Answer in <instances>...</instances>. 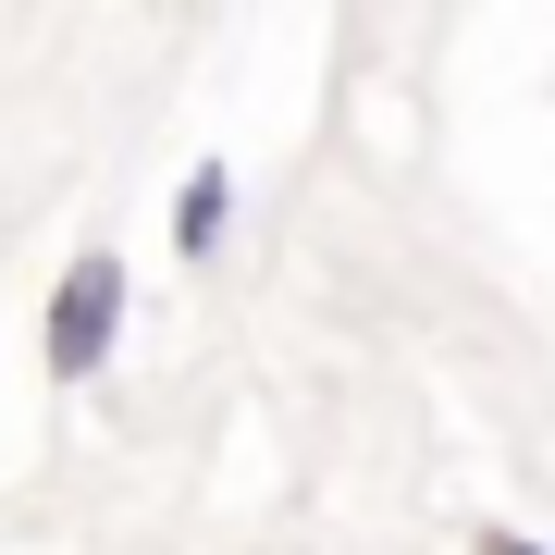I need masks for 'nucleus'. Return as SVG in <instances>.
Wrapping results in <instances>:
<instances>
[{
    "instance_id": "obj_1",
    "label": "nucleus",
    "mask_w": 555,
    "mask_h": 555,
    "mask_svg": "<svg viewBox=\"0 0 555 555\" xmlns=\"http://www.w3.org/2000/svg\"><path fill=\"white\" fill-rule=\"evenodd\" d=\"M124 309H137V272H124L112 247L62 259L50 321H38V371H50V383H100V371H112V346H124Z\"/></svg>"
},
{
    "instance_id": "obj_2",
    "label": "nucleus",
    "mask_w": 555,
    "mask_h": 555,
    "mask_svg": "<svg viewBox=\"0 0 555 555\" xmlns=\"http://www.w3.org/2000/svg\"><path fill=\"white\" fill-rule=\"evenodd\" d=\"M222 235H235V173L198 160V173L173 185V259H222Z\"/></svg>"
},
{
    "instance_id": "obj_3",
    "label": "nucleus",
    "mask_w": 555,
    "mask_h": 555,
    "mask_svg": "<svg viewBox=\"0 0 555 555\" xmlns=\"http://www.w3.org/2000/svg\"><path fill=\"white\" fill-rule=\"evenodd\" d=\"M469 555H555V543H531V531H506V518H481V531H469Z\"/></svg>"
}]
</instances>
